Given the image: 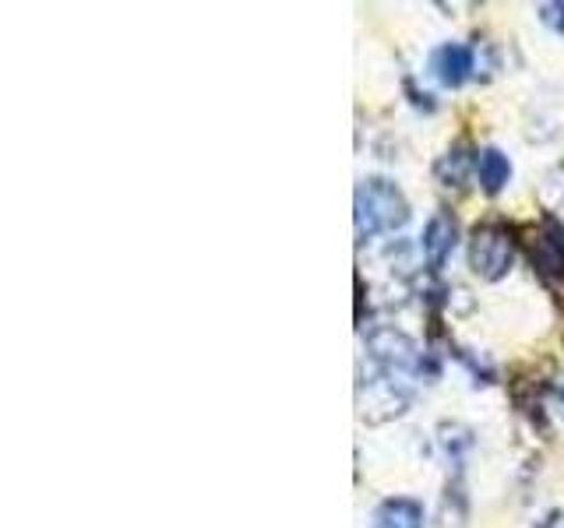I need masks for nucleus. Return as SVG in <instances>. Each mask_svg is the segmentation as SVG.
<instances>
[{
	"instance_id": "nucleus-1",
	"label": "nucleus",
	"mask_w": 564,
	"mask_h": 528,
	"mask_svg": "<svg viewBox=\"0 0 564 528\" xmlns=\"http://www.w3.org/2000/svg\"><path fill=\"white\" fill-rule=\"evenodd\" d=\"M410 222V204L396 184L371 176L356 187V233L360 236H381L396 233Z\"/></svg>"
},
{
	"instance_id": "nucleus-2",
	"label": "nucleus",
	"mask_w": 564,
	"mask_h": 528,
	"mask_svg": "<svg viewBox=\"0 0 564 528\" xmlns=\"http://www.w3.org/2000/svg\"><path fill=\"white\" fill-rule=\"evenodd\" d=\"M515 258V247H512V233L505 226H477L473 239H469V265L480 279L497 282L508 275Z\"/></svg>"
},
{
	"instance_id": "nucleus-3",
	"label": "nucleus",
	"mask_w": 564,
	"mask_h": 528,
	"mask_svg": "<svg viewBox=\"0 0 564 528\" xmlns=\"http://www.w3.org/2000/svg\"><path fill=\"white\" fill-rule=\"evenodd\" d=\"M529 261L543 279L564 282V226L557 219H543L540 230H532L529 239Z\"/></svg>"
},
{
	"instance_id": "nucleus-4",
	"label": "nucleus",
	"mask_w": 564,
	"mask_h": 528,
	"mask_svg": "<svg viewBox=\"0 0 564 528\" xmlns=\"http://www.w3.org/2000/svg\"><path fill=\"white\" fill-rule=\"evenodd\" d=\"M371 352H374V360H381L388 371H399V374H423V352L420 345L410 339V335H402L396 328H381V331H374L371 339H367Z\"/></svg>"
},
{
	"instance_id": "nucleus-5",
	"label": "nucleus",
	"mask_w": 564,
	"mask_h": 528,
	"mask_svg": "<svg viewBox=\"0 0 564 528\" xmlns=\"http://www.w3.org/2000/svg\"><path fill=\"white\" fill-rule=\"evenodd\" d=\"M431 71L445 89H459L473 74V50L462 43H445L431 54Z\"/></svg>"
},
{
	"instance_id": "nucleus-6",
	"label": "nucleus",
	"mask_w": 564,
	"mask_h": 528,
	"mask_svg": "<svg viewBox=\"0 0 564 528\" xmlns=\"http://www.w3.org/2000/svg\"><path fill=\"white\" fill-rule=\"evenodd\" d=\"M420 250H423V258H427L431 268H445L448 254L456 250V219L437 212L420 236Z\"/></svg>"
},
{
	"instance_id": "nucleus-7",
	"label": "nucleus",
	"mask_w": 564,
	"mask_h": 528,
	"mask_svg": "<svg viewBox=\"0 0 564 528\" xmlns=\"http://www.w3.org/2000/svg\"><path fill=\"white\" fill-rule=\"evenodd\" d=\"M374 528H423V507L416 501H385L374 515Z\"/></svg>"
},
{
	"instance_id": "nucleus-8",
	"label": "nucleus",
	"mask_w": 564,
	"mask_h": 528,
	"mask_svg": "<svg viewBox=\"0 0 564 528\" xmlns=\"http://www.w3.org/2000/svg\"><path fill=\"white\" fill-rule=\"evenodd\" d=\"M477 173H480L483 190H487V195H497V190L508 184L512 163H508V155H505V152H497V149H483V152H480V159H477Z\"/></svg>"
},
{
	"instance_id": "nucleus-9",
	"label": "nucleus",
	"mask_w": 564,
	"mask_h": 528,
	"mask_svg": "<svg viewBox=\"0 0 564 528\" xmlns=\"http://www.w3.org/2000/svg\"><path fill=\"white\" fill-rule=\"evenodd\" d=\"M466 166H469V155H466V149H451V152L442 159V163H437V176H442L445 184H462Z\"/></svg>"
},
{
	"instance_id": "nucleus-10",
	"label": "nucleus",
	"mask_w": 564,
	"mask_h": 528,
	"mask_svg": "<svg viewBox=\"0 0 564 528\" xmlns=\"http://www.w3.org/2000/svg\"><path fill=\"white\" fill-rule=\"evenodd\" d=\"M540 19L554 32H564V4H540Z\"/></svg>"
}]
</instances>
